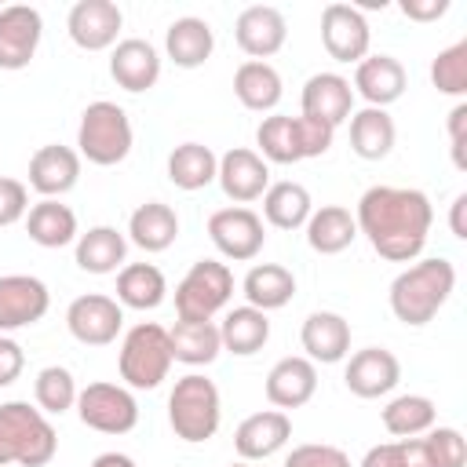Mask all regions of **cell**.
<instances>
[{"label":"cell","instance_id":"obj_1","mask_svg":"<svg viewBox=\"0 0 467 467\" xmlns=\"http://www.w3.org/2000/svg\"><path fill=\"white\" fill-rule=\"evenodd\" d=\"M354 223L376 255L387 263H412L427 244L434 208L416 186H368L358 201Z\"/></svg>","mask_w":467,"mask_h":467},{"label":"cell","instance_id":"obj_2","mask_svg":"<svg viewBox=\"0 0 467 467\" xmlns=\"http://www.w3.org/2000/svg\"><path fill=\"white\" fill-rule=\"evenodd\" d=\"M452 288H456V266L449 259H441V255L420 259L390 281V314L401 325L420 328V325L434 321V314L449 303Z\"/></svg>","mask_w":467,"mask_h":467},{"label":"cell","instance_id":"obj_3","mask_svg":"<svg viewBox=\"0 0 467 467\" xmlns=\"http://www.w3.org/2000/svg\"><path fill=\"white\" fill-rule=\"evenodd\" d=\"M58 452V434L51 420L29 401L0 405V467H44Z\"/></svg>","mask_w":467,"mask_h":467},{"label":"cell","instance_id":"obj_4","mask_svg":"<svg viewBox=\"0 0 467 467\" xmlns=\"http://www.w3.org/2000/svg\"><path fill=\"white\" fill-rule=\"evenodd\" d=\"M168 423H171L175 438H182L190 445L215 438V431L223 423L219 387L201 372H186L182 379H175V387L168 394Z\"/></svg>","mask_w":467,"mask_h":467},{"label":"cell","instance_id":"obj_5","mask_svg":"<svg viewBox=\"0 0 467 467\" xmlns=\"http://www.w3.org/2000/svg\"><path fill=\"white\" fill-rule=\"evenodd\" d=\"M131 142H135L131 120L117 102L99 99V102L84 106L80 124H77V153L84 161H91L99 168H113L131 153Z\"/></svg>","mask_w":467,"mask_h":467},{"label":"cell","instance_id":"obj_6","mask_svg":"<svg viewBox=\"0 0 467 467\" xmlns=\"http://www.w3.org/2000/svg\"><path fill=\"white\" fill-rule=\"evenodd\" d=\"M117 368L120 379L131 390H153L168 379L171 368V343H168V328L157 321H139L135 328L124 332L120 354H117Z\"/></svg>","mask_w":467,"mask_h":467},{"label":"cell","instance_id":"obj_7","mask_svg":"<svg viewBox=\"0 0 467 467\" xmlns=\"http://www.w3.org/2000/svg\"><path fill=\"white\" fill-rule=\"evenodd\" d=\"M234 296V270L219 259H197L175 285L179 321H212Z\"/></svg>","mask_w":467,"mask_h":467},{"label":"cell","instance_id":"obj_8","mask_svg":"<svg viewBox=\"0 0 467 467\" xmlns=\"http://www.w3.org/2000/svg\"><path fill=\"white\" fill-rule=\"evenodd\" d=\"M77 416L84 427L99 431V434H128L135 423H139V401L128 387L120 383H88L80 394H77Z\"/></svg>","mask_w":467,"mask_h":467},{"label":"cell","instance_id":"obj_9","mask_svg":"<svg viewBox=\"0 0 467 467\" xmlns=\"http://www.w3.org/2000/svg\"><path fill=\"white\" fill-rule=\"evenodd\" d=\"M208 237H212V244L219 248L223 259L248 263L263 252L266 226H263V215H255L244 204H234V208H219V212L208 215Z\"/></svg>","mask_w":467,"mask_h":467},{"label":"cell","instance_id":"obj_10","mask_svg":"<svg viewBox=\"0 0 467 467\" xmlns=\"http://www.w3.org/2000/svg\"><path fill=\"white\" fill-rule=\"evenodd\" d=\"M66 328L84 347H109L124 328V306L102 292L77 296L66 306Z\"/></svg>","mask_w":467,"mask_h":467},{"label":"cell","instance_id":"obj_11","mask_svg":"<svg viewBox=\"0 0 467 467\" xmlns=\"http://www.w3.org/2000/svg\"><path fill=\"white\" fill-rule=\"evenodd\" d=\"M321 44L336 62H361L372 44V29L354 4H328L321 11Z\"/></svg>","mask_w":467,"mask_h":467},{"label":"cell","instance_id":"obj_12","mask_svg":"<svg viewBox=\"0 0 467 467\" xmlns=\"http://www.w3.org/2000/svg\"><path fill=\"white\" fill-rule=\"evenodd\" d=\"M51 306V292L33 274H4L0 277V336L36 325Z\"/></svg>","mask_w":467,"mask_h":467},{"label":"cell","instance_id":"obj_13","mask_svg":"<svg viewBox=\"0 0 467 467\" xmlns=\"http://www.w3.org/2000/svg\"><path fill=\"white\" fill-rule=\"evenodd\" d=\"M401 379V361L387 350V347H365V350H354L347 358V368H343V383L354 398H383L398 387Z\"/></svg>","mask_w":467,"mask_h":467},{"label":"cell","instance_id":"obj_14","mask_svg":"<svg viewBox=\"0 0 467 467\" xmlns=\"http://www.w3.org/2000/svg\"><path fill=\"white\" fill-rule=\"evenodd\" d=\"M44 18L29 4H11L0 11V69H26L40 47Z\"/></svg>","mask_w":467,"mask_h":467},{"label":"cell","instance_id":"obj_15","mask_svg":"<svg viewBox=\"0 0 467 467\" xmlns=\"http://www.w3.org/2000/svg\"><path fill=\"white\" fill-rule=\"evenodd\" d=\"M124 26V15L113 0H77L66 15V29L69 40L84 51H106L117 44Z\"/></svg>","mask_w":467,"mask_h":467},{"label":"cell","instance_id":"obj_16","mask_svg":"<svg viewBox=\"0 0 467 467\" xmlns=\"http://www.w3.org/2000/svg\"><path fill=\"white\" fill-rule=\"evenodd\" d=\"M285 36H288V22H285V15H281L277 7H270V4H252V7H244V11L237 15V22H234V40H237V47H241L248 58H255V62H266L270 55H277V51L285 47Z\"/></svg>","mask_w":467,"mask_h":467},{"label":"cell","instance_id":"obj_17","mask_svg":"<svg viewBox=\"0 0 467 467\" xmlns=\"http://www.w3.org/2000/svg\"><path fill=\"white\" fill-rule=\"evenodd\" d=\"M215 182L223 186V193L237 204H252L266 193L270 186V164L248 150V146H234L219 157V171H215Z\"/></svg>","mask_w":467,"mask_h":467},{"label":"cell","instance_id":"obj_18","mask_svg":"<svg viewBox=\"0 0 467 467\" xmlns=\"http://www.w3.org/2000/svg\"><path fill=\"white\" fill-rule=\"evenodd\" d=\"M109 77L117 80V88L139 95L150 91L161 80V55L150 40L142 36H124L113 44L109 51Z\"/></svg>","mask_w":467,"mask_h":467},{"label":"cell","instance_id":"obj_19","mask_svg":"<svg viewBox=\"0 0 467 467\" xmlns=\"http://www.w3.org/2000/svg\"><path fill=\"white\" fill-rule=\"evenodd\" d=\"M299 106H303V117H314V120H321L328 128H339L354 113V88L339 73H314L303 84Z\"/></svg>","mask_w":467,"mask_h":467},{"label":"cell","instance_id":"obj_20","mask_svg":"<svg viewBox=\"0 0 467 467\" xmlns=\"http://www.w3.org/2000/svg\"><path fill=\"white\" fill-rule=\"evenodd\" d=\"M292 438V420L281 409H263L252 412L237 423L234 431V449L241 460H266L274 452H281Z\"/></svg>","mask_w":467,"mask_h":467},{"label":"cell","instance_id":"obj_21","mask_svg":"<svg viewBox=\"0 0 467 467\" xmlns=\"http://www.w3.org/2000/svg\"><path fill=\"white\" fill-rule=\"evenodd\" d=\"M405 84H409V73L394 55H383V51L365 55L354 66V91L376 109H387L390 102H398L405 95Z\"/></svg>","mask_w":467,"mask_h":467},{"label":"cell","instance_id":"obj_22","mask_svg":"<svg viewBox=\"0 0 467 467\" xmlns=\"http://www.w3.org/2000/svg\"><path fill=\"white\" fill-rule=\"evenodd\" d=\"M77 182H80V153L77 150L51 142V146H40L29 157V186L40 197H55L58 201Z\"/></svg>","mask_w":467,"mask_h":467},{"label":"cell","instance_id":"obj_23","mask_svg":"<svg viewBox=\"0 0 467 467\" xmlns=\"http://www.w3.org/2000/svg\"><path fill=\"white\" fill-rule=\"evenodd\" d=\"M299 343L314 365H336L350 354V321L336 310H314L299 328Z\"/></svg>","mask_w":467,"mask_h":467},{"label":"cell","instance_id":"obj_24","mask_svg":"<svg viewBox=\"0 0 467 467\" xmlns=\"http://www.w3.org/2000/svg\"><path fill=\"white\" fill-rule=\"evenodd\" d=\"M317 390V365L303 354H292V358H281L270 372H266V401L274 409H299L314 398Z\"/></svg>","mask_w":467,"mask_h":467},{"label":"cell","instance_id":"obj_25","mask_svg":"<svg viewBox=\"0 0 467 467\" xmlns=\"http://www.w3.org/2000/svg\"><path fill=\"white\" fill-rule=\"evenodd\" d=\"M164 51L179 69H197L212 58L215 51V33L204 18L197 15H182L164 29Z\"/></svg>","mask_w":467,"mask_h":467},{"label":"cell","instance_id":"obj_26","mask_svg":"<svg viewBox=\"0 0 467 467\" xmlns=\"http://www.w3.org/2000/svg\"><path fill=\"white\" fill-rule=\"evenodd\" d=\"M241 292H244L248 306L270 314V310H281V306L292 303V296H296V274L288 266H281V263H255L244 274Z\"/></svg>","mask_w":467,"mask_h":467},{"label":"cell","instance_id":"obj_27","mask_svg":"<svg viewBox=\"0 0 467 467\" xmlns=\"http://www.w3.org/2000/svg\"><path fill=\"white\" fill-rule=\"evenodd\" d=\"M179 237V215L164 201H146L131 212L128 219V241L139 244L142 252H164Z\"/></svg>","mask_w":467,"mask_h":467},{"label":"cell","instance_id":"obj_28","mask_svg":"<svg viewBox=\"0 0 467 467\" xmlns=\"http://www.w3.org/2000/svg\"><path fill=\"white\" fill-rule=\"evenodd\" d=\"M354 237H358V223L343 204H321L306 219V244L317 255H339L354 244Z\"/></svg>","mask_w":467,"mask_h":467},{"label":"cell","instance_id":"obj_29","mask_svg":"<svg viewBox=\"0 0 467 467\" xmlns=\"http://www.w3.org/2000/svg\"><path fill=\"white\" fill-rule=\"evenodd\" d=\"M77 266L84 274H117L128 255V237L117 226H91L77 234Z\"/></svg>","mask_w":467,"mask_h":467},{"label":"cell","instance_id":"obj_30","mask_svg":"<svg viewBox=\"0 0 467 467\" xmlns=\"http://www.w3.org/2000/svg\"><path fill=\"white\" fill-rule=\"evenodd\" d=\"M234 95H237V102H241L244 109H252V113H270V109L281 102V95H285L281 73H277L270 62L248 58V62H241L237 73H234Z\"/></svg>","mask_w":467,"mask_h":467},{"label":"cell","instance_id":"obj_31","mask_svg":"<svg viewBox=\"0 0 467 467\" xmlns=\"http://www.w3.org/2000/svg\"><path fill=\"white\" fill-rule=\"evenodd\" d=\"M219 339H223V350L237 354V358H252L270 339V317L263 310L248 306V303L244 306H234L219 321Z\"/></svg>","mask_w":467,"mask_h":467},{"label":"cell","instance_id":"obj_32","mask_svg":"<svg viewBox=\"0 0 467 467\" xmlns=\"http://www.w3.org/2000/svg\"><path fill=\"white\" fill-rule=\"evenodd\" d=\"M394 139H398V128L387 109L365 106V109L350 113V150L361 161H383L394 150Z\"/></svg>","mask_w":467,"mask_h":467},{"label":"cell","instance_id":"obj_33","mask_svg":"<svg viewBox=\"0 0 467 467\" xmlns=\"http://www.w3.org/2000/svg\"><path fill=\"white\" fill-rule=\"evenodd\" d=\"M26 234L40 248H62V244L77 241V215L69 204L44 197L26 212Z\"/></svg>","mask_w":467,"mask_h":467},{"label":"cell","instance_id":"obj_34","mask_svg":"<svg viewBox=\"0 0 467 467\" xmlns=\"http://www.w3.org/2000/svg\"><path fill=\"white\" fill-rule=\"evenodd\" d=\"M314 212V201H310V190L303 182H292V179H281V182H270L266 193H263V219L277 230H299L306 226Z\"/></svg>","mask_w":467,"mask_h":467},{"label":"cell","instance_id":"obj_35","mask_svg":"<svg viewBox=\"0 0 467 467\" xmlns=\"http://www.w3.org/2000/svg\"><path fill=\"white\" fill-rule=\"evenodd\" d=\"M168 296V281L153 263H124L117 270V303L131 310H157Z\"/></svg>","mask_w":467,"mask_h":467},{"label":"cell","instance_id":"obj_36","mask_svg":"<svg viewBox=\"0 0 467 467\" xmlns=\"http://www.w3.org/2000/svg\"><path fill=\"white\" fill-rule=\"evenodd\" d=\"M168 343H171V361L182 365H212L223 350L215 321H175L168 328Z\"/></svg>","mask_w":467,"mask_h":467},{"label":"cell","instance_id":"obj_37","mask_svg":"<svg viewBox=\"0 0 467 467\" xmlns=\"http://www.w3.org/2000/svg\"><path fill=\"white\" fill-rule=\"evenodd\" d=\"M215 171H219V157L204 142H182L168 153V179H171V186H179L186 193L215 182Z\"/></svg>","mask_w":467,"mask_h":467},{"label":"cell","instance_id":"obj_38","mask_svg":"<svg viewBox=\"0 0 467 467\" xmlns=\"http://www.w3.org/2000/svg\"><path fill=\"white\" fill-rule=\"evenodd\" d=\"M438 409L427 394H398L383 405V427L394 438H420L434 427Z\"/></svg>","mask_w":467,"mask_h":467},{"label":"cell","instance_id":"obj_39","mask_svg":"<svg viewBox=\"0 0 467 467\" xmlns=\"http://www.w3.org/2000/svg\"><path fill=\"white\" fill-rule=\"evenodd\" d=\"M255 153L266 161V164H296L303 161V146H299V128H296V117H285V113H274V117H263L259 128H255Z\"/></svg>","mask_w":467,"mask_h":467},{"label":"cell","instance_id":"obj_40","mask_svg":"<svg viewBox=\"0 0 467 467\" xmlns=\"http://www.w3.org/2000/svg\"><path fill=\"white\" fill-rule=\"evenodd\" d=\"M77 379H73V372L66 368V365H47V368H40L36 372V379H33V398H36V409L44 412V416H62V412H69L73 405H77Z\"/></svg>","mask_w":467,"mask_h":467},{"label":"cell","instance_id":"obj_41","mask_svg":"<svg viewBox=\"0 0 467 467\" xmlns=\"http://www.w3.org/2000/svg\"><path fill=\"white\" fill-rule=\"evenodd\" d=\"M431 84L441 95H452V99H463L467 95V40H456L445 51L434 55V62H431Z\"/></svg>","mask_w":467,"mask_h":467},{"label":"cell","instance_id":"obj_42","mask_svg":"<svg viewBox=\"0 0 467 467\" xmlns=\"http://www.w3.org/2000/svg\"><path fill=\"white\" fill-rule=\"evenodd\" d=\"M423 441H427L434 467H463L467 463V441L456 427H431L423 434Z\"/></svg>","mask_w":467,"mask_h":467},{"label":"cell","instance_id":"obj_43","mask_svg":"<svg viewBox=\"0 0 467 467\" xmlns=\"http://www.w3.org/2000/svg\"><path fill=\"white\" fill-rule=\"evenodd\" d=\"M285 467H350V456L343 449H336V445L306 441V445H296L285 456Z\"/></svg>","mask_w":467,"mask_h":467},{"label":"cell","instance_id":"obj_44","mask_svg":"<svg viewBox=\"0 0 467 467\" xmlns=\"http://www.w3.org/2000/svg\"><path fill=\"white\" fill-rule=\"evenodd\" d=\"M29 212V190L26 182L0 175V226H15L18 219H26Z\"/></svg>","mask_w":467,"mask_h":467},{"label":"cell","instance_id":"obj_45","mask_svg":"<svg viewBox=\"0 0 467 467\" xmlns=\"http://www.w3.org/2000/svg\"><path fill=\"white\" fill-rule=\"evenodd\" d=\"M296 128H299L303 161L328 153V146H332V139H336V128H328V124H321V120H314V117H303V113L296 117Z\"/></svg>","mask_w":467,"mask_h":467},{"label":"cell","instance_id":"obj_46","mask_svg":"<svg viewBox=\"0 0 467 467\" xmlns=\"http://www.w3.org/2000/svg\"><path fill=\"white\" fill-rule=\"evenodd\" d=\"M449 146H452V164L463 171L467 168V102H456L452 113H449Z\"/></svg>","mask_w":467,"mask_h":467},{"label":"cell","instance_id":"obj_47","mask_svg":"<svg viewBox=\"0 0 467 467\" xmlns=\"http://www.w3.org/2000/svg\"><path fill=\"white\" fill-rule=\"evenodd\" d=\"M26 368V354L18 347V339L0 336V387H11Z\"/></svg>","mask_w":467,"mask_h":467},{"label":"cell","instance_id":"obj_48","mask_svg":"<svg viewBox=\"0 0 467 467\" xmlns=\"http://www.w3.org/2000/svg\"><path fill=\"white\" fill-rule=\"evenodd\" d=\"M361 467H405V445H401V438H398V441L372 445V449L365 452Z\"/></svg>","mask_w":467,"mask_h":467},{"label":"cell","instance_id":"obj_49","mask_svg":"<svg viewBox=\"0 0 467 467\" xmlns=\"http://www.w3.org/2000/svg\"><path fill=\"white\" fill-rule=\"evenodd\" d=\"M449 11V0H401V15L412 22H434Z\"/></svg>","mask_w":467,"mask_h":467},{"label":"cell","instance_id":"obj_50","mask_svg":"<svg viewBox=\"0 0 467 467\" xmlns=\"http://www.w3.org/2000/svg\"><path fill=\"white\" fill-rule=\"evenodd\" d=\"M463 212H467V193H460L452 201V212H449V226H452V237H467V223H463Z\"/></svg>","mask_w":467,"mask_h":467},{"label":"cell","instance_id":"obj_51","mask_svg":"<svg viewBox=\"0 0 467 467\" xmlns=\"http://www.w3.org/2000/svg\"><path fill=\"white\" fill-rule=\"evenodd\" d=\"M91 467H135V460L128 452H102L91 460Z\"/></svg>","mask_w":467,"mask_h":467},{"label":"cell","instance_id":"obj_52","mask_svg":"<svg viewBox=\"0 0 467 467\" xmlns=\"http://www.w3.org/2000/svg\"><path fill=\"white\" fill-rule=\"evenodd\" d=\"M230 467H252V463H248V460H237V463H230Z\"/></svg>","mask_w":467,"mask_h":467}]
</instances>
